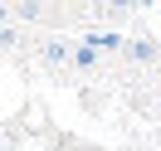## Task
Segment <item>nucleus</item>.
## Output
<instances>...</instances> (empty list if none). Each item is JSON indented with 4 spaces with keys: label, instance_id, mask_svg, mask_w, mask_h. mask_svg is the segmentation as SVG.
Listing matches in <instances>:
<instances>
[{
    "label": "nucleus",
    "instance_id": "f257e3e1",
    "mask_svg": "<svg viewBox=\"0 0 161 151\" xmlns=\"http://www.w3.org/2000/svg\"><path fill=\"white\" fill-rule=\"evenodd\" d=\"M73 54H78V44H69V39H44V63H54V68L73 63Z\"/></svg>",
    "mask_w": 161,
    "mask_h": 151
},
{
    "label": "nucleus",
    "instance_id": "f03ea898",
    "mask_svg": "<svg viewBox=\"0 0 161 151\" xmlns=\"http://www.w3.org/2000/svg\"><path fill=\"white\" fill-rule=\"evenodd\" d=\"M98 54H103V34H88V39H78L73 63H78V68H93V63H98Z\"/></svg>",
    "mask_w": 161,
    "mask_h": 151
},
{
    "label": "nucleus",
    "instance_id": "7ed1b4c3",
    "mask_svg": "<svg viewBox=\"0 0 161 151\" xmlns=\"http://www.w3.org/2000/svg\"><path fill=\"white\" fill-rule=\"evenodd\" d=\"M127 59L151 63V59H156V44H151V39H127Z\"/></svg>",
    "mask_w": 161,
    "mask_h": 151
},
{
    "label": "nucleus",
    "instance_id": "20e7f679",
    "mask_svg": "<svg viewBox=\"0 0 161 151\" xmlns=\"http://www.w3.org/2000/svg\"><path fill=\"white\" fill-rule=\"evenodd\" d=\"M5 24H10V10H5V5H0V30H5Z\"/></svg>",
    "mask_w": 161,
    "mask_h": 151
},
{
    "label": "nucleus",
    "instance_id": "39448f33",
    "mask_svg": "<svg viewBox=\"0 0 161 151\" xmlns=\"http://www.w3.org/2000/svg\"><path fill=\"white\" fill-rule=\"evenodd\" d=\"M0 151H5V141H0Z\"/></svg>",
    "mask_w": 161,
    "mask_h": 151
}]
</instances>
